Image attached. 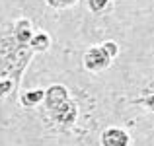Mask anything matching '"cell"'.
I'll return each instance as SVG.
<instances>
[{"label":"cell","instance_id":"cell-10","mask_svg":"<svg viewBox=\"0 0 154 146\" xmlns=\"http://www.w3.org/2000/svg\"><path fill=\"white\" fill-rule=\"evenodd\" d=\"M133 103H135V105H140V107H144L146 111L154 113V92H148V94H143L140 97H137V99H133Z\"/></svg>","mask_w":154,"mask_h":146},{"label":"cell","instance_id":"cell-1","mask_svg":"<svg viewBox=\"0 0 154 146\" xmlns=\"http://www.w3.org/2000/svg\"><path fill=\"white\" fill-rule=\"evenodd\" d=\"M33 53L29 45H20L14 39L10 29V23L0 27V76L10 78L14 82L16 90L20 88L26 74V68L29 66Z\"/></svg>","mask_w":154,"mask_h":146},{"label":"cell","instance_id":"cell-3","mask_svg":"<svg viewBox=\"0 0 154 146\" xmlns=\"http://www.w3.org/2000/svg\"><path fill=\"white\" fill-rule=\"evenodd\" d=\"M47 117L51 119L53 125L68 129V127H72V125L78 121V105H76V101L70 97L66 103H63L60 107H57L55 111L47 113Z\"/></svg>","mask_w":154,"mask_h":146},{"label":"cell","instance_id":"cell-6","mask_svg":"<svg viewBox=\"0 0 154 146\" xmlns=\"http://www.w3.org/2000/svg\"><path fill=\"white\" fill-rule=\"evenodd\" d=\"M10 29L14 39L20 43V45H29V39L33 35V23H31L29 18H18L10 23Z\"/></svg>","mask_w":154,"mask_h":146},{"label":"cell","instance_id":"cell-5","mask_svg":"<svg viewBox=\"0 0 154 146\" xmlns=\"http://www.w3.org/2000/svg\"><path fill=\"white\" fill-rule=\"evenodd\" d=\"M100 146H131V135L121 127H105L100 135Z\"/></svg>","mask_w":154,"mask_h":146},{"label":"cell","instance_id":"cell-11","mask_svg":"<svg viewBox=\"0 0 154 146\" xmlns=\"http://www.w3.org/2000/svg\"><path fill=\"white\" fill-rule=\"evenodd\" d=\"M45 4L53 10H70L78 4V0H45Z\"/></svg>","mask_w":154,"mask_h":146},{"label":"cell","instance_id":"cell-9","mask_svg":"<svg viewBox=\"0 0 154 146\" xmlns=\"http://www.w3.org/2000/svg\"><path fill=\"white\" fill-rule=\"evenodd\" d=\"M113 0H88V10L92 12L94 16H103L105 12H109Z\"/></svg>","mask_w":154,"mask_h":146},{"label":"cell","instance_id":"cell-2","mask_svg":"<svg viewBox=\"0 0 154 146\" xmlns=\"http://www.w3.org/2000/svg\"><path fill=\"white\" fill-rule=\"evenodd\" d=\"M119 55V45L115 41H103L98 45L90 47L82 56V66L90 74H100V72L107 70L111 66L113 59Z\"/></svg>","mask_w":154,"mask_h":146},{"label":"cell","instance_id":"cell-4","mask_svg":"<svg viewBox=\"0 0 154 146\" xmlns=\"http://www.w3.org/2000/svg\"><path fill=\"white\" fill-rule=\"evenodd\" d=\"M70 99V92L64 84H51L45 88V97H43V107L47 113L55 111L57 107H60L63 103Z\"/></svg>","mask_w":154,"mask_h":146},{"label":"cell","instance_id":"cell-12","mask_svg":"<svg viewBox=\"0 0 154 146\" xmlns=\"http://www.w3.org/2000/svg\"><path fill=\"white\" fill-rule=\"evenodd\" d=\"M12 92H16L14 82H12L10 78H2V76H0V99L6 97V96H10Z\"/></svg>","mask_w":154,"mask_h":146},{"label":"cell","instance_id":"cell-8","mask_svg":"<svg viewBox=\"0 0 154 146\" xmlns=\"http://www.w3.org/2000/svg\"><path fill=\"white\" fill-rule=\"evenodd\" d=\"M29 49L31 53H47L51 49V35L47 31H33L29 39Z\"/></svg>","mask_w":154,"mask_h":146},{"label":"cell","instance_id":"cell-13","mask_svg":"<svg viewBox=\"0 0 154 146\" xmlns=\"http://www.w3.org/2000/svg\"><path fill=\"white\" fill-rule=\"evenodd\" d=\"M150 90L154 92V82H152V84H150V86H148V88H146V90H144V94H148V92H150Z\"/></svg>","mask_w":154,"mask_h":146},{"label":"cell","instance_id":"cell-7","mask_svg":"<svg viewBox=\"0 0 154 146\" xmlns=\"http://www.w3.org/2000/svg\"><path fill=\"white\" fill-rule=\"evenodd\" d=\"M43 97H45V90L43 88H33V90H27V92H22L18 97L20 105L26 109H35L43 103Z\"/></svg>","mask_w":154,"mask_h":146}]
</instances>
